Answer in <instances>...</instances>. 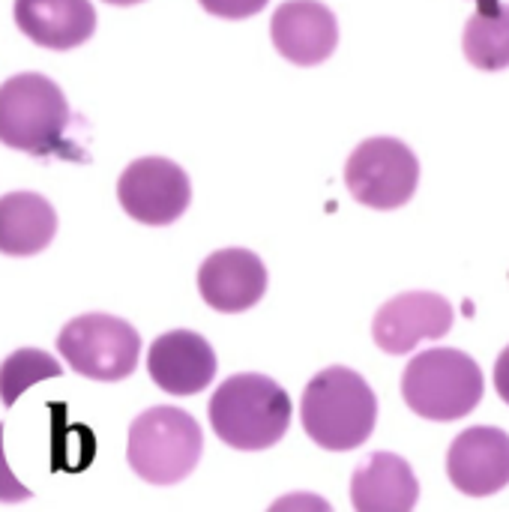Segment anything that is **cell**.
Listing matches in <instances>:
<instances>
[{"mask_svg":"<svg viewBox=\"0 0 509 512\" xmlns=\"http://www.w3.org/2000/svg\"><path fill=\"white\" fill-rule=\"evenodd\" d=\"M204 456L201 423L171 405H156L129 423L126 462L132 474L156 489L189 480Z\"/></svg>","mask_w":509,"mask_h":512,"instance_id":"obj_3","label":"cell"},{"mask_svg":"<svg viewBox=\"0 0 509 512\" xmlns=\"http://www.w3.org/2000/svg\"><path fill=\"white\" fill-rule=\"evenodd\" d=\"M204 12L216 15V18H225V21H243V18H252L258 12H264V6L270 0H198Z\"/></svg>","mask_w":509,"mask_h":512,"instance_id":"obj_19","label":"cell"},{"mask_svg":"<svg viewBox=\"0 0 509 512\" xmlns=\"http://www.w3.org/2000/svg\"><path fill=\"white\" fill-rule=\"evenodd\" d=\"M447 474L462 495H498L509 483V435L492 426L465 429L450 447Z\"/></svg>","mask_w":509,"mask_h":512,"instance_id":"obj_13","label":"cell"},{"mask_svg":"<svg viewBox=\"0 0 509 512\" xmlns=\"http://www.w3.org/2000/svg\"><path fill=\"white\" fill-rule=\"evenodd\" d=\"M117 201L132 222L165 228L186 216L192 204V180L183 165L168 156H141L120 171Z\"/></svg>","mask_w":509,"mask_h":512,"instance_id":"obj_8","label":"cell"},{"mask_svg":"<svg viewBox=\"0 0 509 512\" xmlns=\"http://www.w3.org/2000/svg\"><path fill=\"white\" fill-rule=\"evenodd\" d=\"M483 369L456 348H432L417 354L402 375L405 405L435 423H453L471 414L483 399Z\"/></svg>","mask_w":509,"mask_h":512,"instance_id":"obj_5","label":"cell"},{"mask_svg":"<svg viewBox=\"0 0 509 512\" xmlns=\"http://www.w3.org/2000/svg\"><path fill=\"white\" fill-rule=\"evenodd\" d=\"M33 492L24 489L12 471L6 468V456H3V426H0V504H15V501H27Z\"/></svg>","mask_w":509,"mask_h":512,"instance_id":"obj_20","label":"cell"},{"mask_svg":"<svg viewBox=\"0 0 509 512\" xmlns=\"http://www.w3.org/2000/svg\"><path fill=\"white\" fill-rule=\"evenodd\" d=\"M72 111L57 81L42 72H18L0 84V144L30 156H48L63 144Z\"/></svg>","mask_w":509,"mask_h":512,"instance_id":"obj_4","label":"cell"},{"mask_svg":"<svg viewBox=\"0 0 509 512\" xmlns=\"http://www.w3.org/2000/svg\"><path fill=\"white\" fill-rule=\"evenodd\" d=\"M348 192L372 210L408 204L420 183V162L399 138H366L345 165Z\"/></svg>","mask_w":509,"mask_h":512,"instance_id":"obj_7","label":"cell"},{"mask_svg":"<svg viewBox=\"0 0 509 512\" xmlns=\"http://www.w3.org/2000/svg\"><path fill=\"white\" fill-rule=\"evenodd\" d=\"M456 312L453 306L432 291H408L387 300L375 321L372 336L375 345L393 357L411 354L426 339H444L453 330Z\"/></svg>","mask_w":509,"mask_h":512,"instance_id":"obj_9","label":"cell"},{"mask_svg":"<svg viewBox=\"0 0 509 512\" xmlns=\"http://www.w3.org/2000/svg\"><path fill=\"white\" fill-rule=\"evenodd\" d=\"M15 27L39 48L72 51L96 33V6L90 0H12Z\"/></svg>","mask_w":509,"mask_h":512,"instance_id":"obj_14","label":"cell"},{"mask_svg":"<svg viewBox=\"0 0 509 512\" xmlns=\"http://www.w3.org/2000/svg\"><path fill=\"white\" fill-rule=\"evenodd\" d=\"M63 363L42 348H18L0 363V405L15 408V402L42 381L60 378Z\"/></svg>","mask_w":509,"mask_h":512,"instance_id":"obj_18","label":"cell"},{"mask_svg":"<svg viewBox=\"0 0 509 512\" xmlns=\"http://www.w3.org/2000/svg\"><path fill=\"white\" fill-rule=\"evenodd\" d=\"M102 3H108V6H138L144 0H102Z\"/></svg>","mask_w":509,"mask_h":512,"instance_id":"obj_22","label":"cell"},{"mask_svg":"<svg viewBox=\"0 0 509 512\" xmlns=\"http://www.w3.org/2000/svg\"><path fill=\"white\" fill-rule=\"evenodd\" d=\"M288 390L258 372L225 378L207 402V420L216 438L240 453H261L276 447L291 426Z\"/></svg>","mask_w":509,"mask_h":512,"instance_id":"obj_1","label":"cell"},{"mask_svg":"<svg viewBox=\"0 0 509 512\" xmlns=\"http://www.w3.org/2000/svg\"><path fill=\"white\" fill-rule=\"evenodd\" d=\"M264 261L243 246L216 249L198 267V294L219 315H240L255 309L267 294Z\"/></svg>","mask_w":509,"mask_h":512,"instance_id":"obj_11","label":"cell"},{"mask_svg":"<svg viewBox=\"0 0 509 512\" xmlns=\"http://www.w3.org/2000/svg\"><path fill=\"white\" fill-rule=\"evenodd\" d=\"M306 435L330 453H348L369 441L378 423V399L366 378L348 366L318 372L300 399Z\"/></svg>","mask_w":509,"mask_h":512,"instance_id":"obj_2","label":"cell"},{"mask_svg":"<svg viewBox=\"0 0 509 512\" xmlns=\"http://www.w3.org/2000/svg\"><path fill=\"white\" fill-rule=\"evenodd\" d=\"M270 39L285 60L318 66L339 45V21L321 0H285L270 18Z\"/></svg>","mask_w":509,"mask_h":512,"instance_id":"obj_12","label":"cell"},{"mask_svg":"<svg viewBox=\"0 0 509 512\" xmlns=\"http://www.w3.org/2000/svg\"><path fill=\"white\" fill-rule=\"evenodd\" d=\"M420 501L411 465L396 453L366 456L351 477V504L360 512H408Z\"/></svg>","mask_w":509,"mask_h":512,"instance_id":"obj_15","label":"cell"},{"mask_svg":"<svg viewBox=\"0 0 509 512\" xmlns=\"http://www.w3.org/2000/svg\"><path fill=\"white\" fill-rule=\"evenodd\" d=\"M216 372V351L195 330H168L147 348V375L168 396H198L216 381Z\"/></svg>","mask_w":509,"mask_h":512,"instance_id":"obj_10","label":"cell"},{"mask_svg":"<svg viewBox=\"0 0 509 512\" xmlns=\"http://www.w3.org/2000/svg\"><path fill=\"white\" fill-rule=\"evenodd\" d=\"M495 387H498V396L509 405V345L495 363Z\"/></svg>","mask_w":509,"mask_h":512,"instance_id":"obj_21","label":"cell"},{"mask_svg":"<svg viewBox=\"0 0 509 512\" xmlns=\"http://www.w3.org/2000/svg\"><path fill=\"white\" fill-rule=\"evenodd\" d=\"M57 225V210L45 195L27 189L0 195V255L33 258L45 252L57 237Z\"/></svg>","mask_w":509,"mask_h":512,"instance_id":"obj_16","label":"cell"},{"mask_svg":"<svg viewBox=\"0 0 509 512\" xmlns=\"http://www.w3.org/2000/svg\"><path fill=\"white\" fill-rule=\"evenodd\" d=\"M462 51L471 66L501 72L509 66V3L477 0L474 15L465 21Z\"/></svg>","mask_w":509,"mask_h":512,"instance_id":"obj_17","label":"cell"},{"mask_svg":"<svg viewBox=\"0 0 509 512\" xmlns=\"http://www.w3.org/2000/svg\"><path fill=\"white\" fill-rule=\"evenodd\" d=\"M60 360L81 378L99 384L126 381L141 363L138 330L108 312H84L57 333Z\"/></svg>","mask_w":509,"mask_h":512,"instance_id":"obj_6","label":"cell"}]
</instances>
